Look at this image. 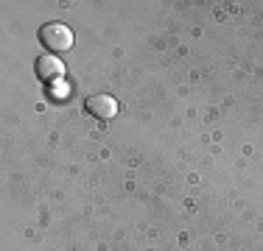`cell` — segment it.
Masks as SVG:
<instances>
[{"mask_svg": "<svg viewBox=\"0 0 263 251\" xmlns=\"http://www.w3.org/2000/svg\"><path fill=\"white\" fill-rule=\"evenodd\" d=\"M51 92H53L56 100H65L67 98V84L65 81H56V84H51Z\"/></svg>", "mask_w": 263, "mask_h": 251, "instance_id": "4", "label": "cell"}, {"mask_svg": "<svg viewBox=\"0 0 263 251\" xmlns=\"http://www.w3.org/2000/svg\"><path fill=\"white\" fill-rule=\"evenodd\" d=\"M36 75H40L42 81H48V84H56V81L65 78V65H62L59 56L42 53L40 59H36Z\"/></svg>", "mask_w": 263, "mask_h": 251, "instance_id": "3", "label": "cell"}, {"mask_svg": "<svg viewBox=\"0 0 263 251\" xmlns=\"http://www.w3.org/2000/svg\"><path fill=\"white\" fill-rule=\"evenodd\" d=\"M40 42L48 53L59 56V53H65V50L73 48V31L67 28L65 23H48L40 28Z\"/></svg>", "mask_w": 263, "mask_h": 251, "instance_id": "1", "label": "cell"}, {"mask_svg": "<svg viewBox=\"0 0 263 251\" xmlns=\"http://www.w3.org/2000/svg\"><path fill=\"white\" fill-rule=\"evenodd\" d=\"M84 109L90 112L92 117H98V120H112L121 106H118V100L112 95H90L84 100Z\"/></svg>", "mask_w": 263, "mask_h": 251, "instance_id": "2", "label": "cell"}]
</instances>
